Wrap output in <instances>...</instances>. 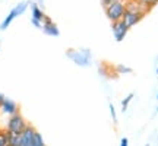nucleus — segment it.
Segmentation results:
<instances>
[{"label":"nucleus","instance_id":"nucleus-1","mask_svg":"<svg viewBox=\"0 0 158 146\" xmlns=\"http://www.w3.org/2000/svg\"><path fill=\"white\" fill-rule=\"evenodd\" d=\"M147 7H143V6L138 2H130L129 5L126 6V12H124L123 15V21L127 26H129V29L132 28V26H135L138 22H141L142 18L145 16V13H147Z\"/></svg>","mask_w":158,"mask_h":146},{"label":"nucleus","instance_id":"nucleus-2","mask_svg":"<svg viewBox=\"0 0 158 146\" xmlns=\"http://www.w3.org/2000/svg\"><path fill=\"white\" fill-rule=\"evenodd\" d=\"M27 121H25V118L22 117V114L21 112H16V114H13L9 117L7 120V126H6V132H9V133H13V135H21L23 132V129L27 127Z\"/></svg>","mask_w":158,"mask_h":146},{"label":"nucleus","instance_id":"nucleus-3","mask_svg":"<svg viewBox=\"0 0 158 146\" xmlns=\"http://www.w3.org/2000/svg\"><path fill=\"white\" fill-rule=\"evenodd\" d=\"M104 12H106V16L111 22H118L123 19V15L126 12V5H124V2H116V3H111L110 6L104 7Z\"/></svg>","mask_w":158,"mask_h":146},{"label":"nucleus","instance_id":"nucleus-4","mask_svg":"<svg viewBox=\"0 0 158 146\" xmlns=\"http://www.w3.org/2000/svg\"><path fill=\"white\" fill-rule=\"evenodd\" d=\"M27 7H28V3H27V2H22V3H19V5L15 6V7H13V9L9 12V15L5 18V21L2 22V25H0V29H2V31H5V29L12 23V21H13L15 18L19 16V15H22L23 12L27 10Z\"/></svg>","mask_w":158,"mask_h":146},{"label":"nucleus","instance_id":"nucleus-5","mask_svg":"<svg viewBox=\"0 0 158 146\" xmlns=\"http://www.w3.org/2000/svg\"><path fill=\"white\" fill-rule=\"evenodd\" d=\"M68 56L73 59V62L79 66H89L91 64V53L89 50H78V51H69Z\"/></svg>","mask_w":158,"mask_h":146},{"label":"nucleus","instance_id":"nucleus-6","mask_svg":"<svg viewBox=\"0 0 158 146\" xmlns=\"http://www.w3.org/2000/svg\"><path fill=\"white\" fill-rule=\"evenodd\" d=\"M111 31H113L114 39L120 43L123 41L124 37L127 35V31H129V26L123 22V21H118V22H111Z\"/></svg>","mask_w":158,"mask_h":146},{"label":"nucleus","instance_id":"nucleus-7","mask_svg":"<svg viewBox=\"0 0 158 146\" xmlns=\"http://www.w3.org/2000/svg\"><path fill=\"white\" fill-rule=\"evenodd\" d=\"M35 132L37 130H35L34 126L27 124V127L21 133V143H22V146H32V139H34Z\"/></svg>","mask_w":158,"mask_h":146},{"label":"nucleus","instance_id":"nucleus-8","mask_svg":"<svg viewBox=\"0 0 158 146\" xmlns=\"http://www.w3.org/2000/svg\"><path fill=\"white\" fill-rule=\"evenodd\" d=\"M41 29H43L47 35H51V37H59V35H60V31L57 28V25L53 22L48 16L44 18V21H43V28Z\"/></svg>","mask_w":158,"mask_h":146},{"label":"nucleus","instance_id":"nucleus-9","mask_svg":"<svg viewBox=\"0 0 158 146\" xmlns=\"http://www.w3.org/2000/svg\"><path fill=\"white\" fill-rule=\"evenodd\" d=\"M19 108H18V104L15 101H12L9 98H5V101L2 102V105H0V111L3 112V114H7L9 117L13 116V114H16Z\"/></svg>","mask_w":158,"mask_h":146},{"label":"nucleus","instance_id":"nucleus-10","mask_svg":"<svg viewBox=\"0 0 158 146\" xmlns=\"http://www.w3.org/2000/svg\"><path fill=\"white\" fill-rule=\"evenodd\" d=\"M44 18H45L44 12L41 10L37 5L32 6V19H37V21H40V22H43V21H44Z\"/></svg>","mask_w":158,"mask_h":146},{"label":"nucleus","instance_id":"nucleus-11","mask_svg":"<svg viewBox=\"0 0 158 146\" xmlns=\"http://www.w3.org/2000/svg\"><path fill=\"white\" fill-rule=\"evenodd\" d=\"M9 146H22V143H21V135L9 133Z\"/></svg>","mask_w":158,"mask_h":146},{"label":"nucleus","instance_id":"nucleus-12","mask_svg":"<svg viewBox=\"0 0 158 146\" xmlns=\"http://www.w3.org/2000/svg\"><path fill=\"white\" fill-rule=\"evenodd\" d=\"M32 146H45L44 139H43V136H41L40 132H35L34 139H32Z\"/></svg>","mask_w":158,"mask_h":146},{"label":"nucleus","instance_id":"nucleus-13","mask_svg":"<svg viewBox=\"0 0 158 146\" xmlns=\"http://www.w3.org/2000/svg\"><path fill=\"white\" fill-rule=\"evenodd\" d=\"M0 146H9V133L7 132H0Z\"/></svg>","mask_w":158,"mask_h":146},{"label":"nucleus","instance_id":"nucleus-14","mask_svg":"<svg viewBox=\"0 0 158 146\" xmlns=\"http://www.w3.org/2000/svg\"><path fill=\"white\" fill-rule=\"evenodd\" d=\"M133 94H129V95L126 96V98H124L123 101H122V111H126V110H127V107H129V104H130V101H132V99H133Z\"/></svg>","mask_w":158,"mask_h":146},{"label":"nucleus","instance_id":"nucleus-15","mask_svg":"<svg viewBox=\"0 0 158 146\" xmlns=\"http://www.w3.org/2000/svg\"><path fill=\"white\" fill-rule=\"evenodd\" d=\"M139 3H141L143 7H147L148 10H149L152 6L158 5V0H139Z\"/></svg>","mask_w":158,"mask_h":146},{"label":"nucleus","instance_id":"nucleus-16","mask_svg":"<svg viewBox=\"0 0 158 146\" xmlns=\"http://www.w3.org/2000/svg\"><path fill=\"white\" fill-rule=\"evenodd\" d=\"M117 72L118 73H132V69L126 67V66H117Z\"/></svg>","mask_w":158,"mask_h":146},{"label":"nucleus","instance_id":"nucleus-17","mask_svg":"<svg viewBox=\"0 0 158 146\" xmlns=\"http://www.w3.org/2000/svg\"><path fill=\"white\" fill-rule=\"evenodd\" d=\"M116 2H123V0H101V5L102 7H107V6H110L111 3H116Z\"/></svg>","mask_w":158,"mask_h":146},{"label":"nucleus","instance_id":"nucleus-18","mask_svg":"<svg viewBox=\"0 0 158 146\" xmlns=\"http://www.w3.org/2000/svg\"><path fill=\"white\" fill-rule=\"evenodd\" d=\"M110 112H111V117H113V121L117 123V116H116V110H114V105L110 104Z\"/></svg>","mask_w":158,"mask_h":146},{"label":"nucleus","instance_id":"nucleus-19","mask_svg":"<svg viewBox=\"0 0 158 146\" xmlns=\"http://www.w3.org/2000/svg\"><path fill=\"white\" fill-rule=\"evenodd\" d=\"M31 22H32V25H34L35 28H38V29L43 28V22H40V21H37V19H31Z\"/></svg>","mask_w":158,"mask_h":146},{"label":"nucleus","instance_id":"nucleus-20","mask_svg":"<svg viewBox=\"0 0 158 146\" xmlns=\"http://www.w3.org/2000/svg\"><path fill=\"white\" fill-rule=\"evenodd\" d=\"M120 146H129V140H127V137H123V139L120 140Z\"/></svg>","mask_w":158,"mask_h":146},{"label":"nucleus","instance_id":"nucleus-21","mask_svg":"<svg viewBox=\"0 0 158 146\" xmlns=\"http://www.w3.org/2000/svg\"><path fill=\"white\" fill-rule=\"evenodd\" d=\"M5 98H6V96L3 95V94H0V105H2V102L5 101Z\"/></svg>","mask_w":158,"mask_h":146},{"label":"nucleus","instance_id":"nucleus-22","mask_svg":"<svg viewBox=\"0 0 158 146\" xmlns=\"http://www.w3.org/2000/svg\"><path fill=\"white\" fill-rule=\"evenodd\" d=\"M155 73H157V75H158V67H157V70H155Z\"/></svg>","mask_w":158,"mask_h":146},{"label":"nucleus","instance_id":"nucleus-23","mask_svg":"<svg viewBox=\"0 0 158 146\" xmlns=\"http://www.w3.org/2000/svg\"><path fill=\"white\" fill-rule=\"evenodd\" d=\"M157 99H158V94H157Z\"/></svg>","mask_w":158,"mask_h":146},{"label":"nucleus","instance_id":"nucleus-24","mask_svg":"<svg viewBox=\"0 0 158 146\" xmlns=\"http://www.w3.org/2000/svg\"><path fill=\"white\" fill-rule=\"evenodd\" d=\"M157 112H158V107H157Z\"/></svg>","mask_w":158,"mask_h":146},{"label":"nucleus","instance_id":"nucleus-25","mask_svg":"<svg viewBox=\"0 0 158 146\" xmlns=\"http://www.w3.org/2000/svg\"><path fill=\"white\" fill-rule=\"evenodd\" d=\"M0 132H2V129H0Z\"/></svg>","mask_w":158,"mask_h":146},{"label":"nucleus","instance_id":"nucleus-26","mask_svg":"<svg viewBox=\"0 0 158 146\" xmlns=\"http://www.w3.org/2000/svg\"><path fill=\"white\" fill-rule=\"evenodd\" d=\"M147 146H149V145H147Z\"/></svg>","mask_w":158,"mask_h":146},{"label":"nucleus","instance_id":"nucleus-27","mask_svg":"<svg viewBox=\"0 0 158 146\" xmlns=\"http://www.w3.org/2000/svg\"><path fill=\"white\" fill-rule=\"evenodd\" d=\"M157 59H158V57H157Z\"/></svg>","mask_w":158,"mask_h":146}]
</instances>
